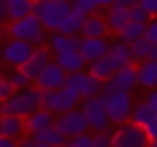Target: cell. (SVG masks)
Segmentation results:
<instances>
[{
  "mask_svg": "<svg viewBox=\"0 0 157 147\" xmlns=\"http://www.w3.org/2000/svg\"><path fill=\"white\" fill-rule=\"evenodd\" d=\"M101 98H103V103H105L110 125H118V127H120V125L130 123V115H132V108H135L132 93H128V91H113V88H103Z\"/></svg>",
  "mask_w": 157,
  "mask_h": 147,
  "instance_id": "6da1fadb",
  "label": "cell"
},
{
  "mask_svg": "<svg viewBox=\"0 0 157 147\" xmlns=\"http://www.w3.org/2000/svg\"><path fill=\"white\" fill-rule=\"evenodd\" d=\"M64 81H66V71L56 64V61H52L39 76H37V81H34V86L42 91V93H52V91H59V88H64Z\"/></svg>",
  "mask_w": 157,
  "mask_h": 147,
  "instance_id": "30bf717a",
  "label": "cell"
},
{
  "mask_svg": "<svg viewBox=\"0 0 157 147\" xmlns=\"http://www.w3.org/2000/svg\"><path fill=\"white\" fill-rule=\"evenodd\" d=\"M7 5V20L10 22H17V20H25L32 15L34 10V2L32 0H5Z\"/></svg>",
  "mask_w": 157,
  "mask_h": 147,
  "instance_id": "7402d4cb",
  "label": "cell"
},
{
  "mask_svg": "<svg viewBox=\"0 0 157 147\" xmlns=\"http://www.w3.org/2000/svg\"><path fill=\"white\" fill-rule=\"evenodd\" d=\"M10 20H7V5H5V0H0V24H7Z\"/></svg>",
  "mask_w": 157,
  "mask_h": 147,
  "instance_id": "b9f144b4",
  "label": "cell"
},
{
  "mask_svg": "<svg viewBox=\"0 0 157 147\" xmlns=\"http://www.w3.org/2000/svg\"><path fill=\"white\" fill-rule=\"evenodd\" d=\"M20 147H49V145H42V142H37L34 137H29V135H25V137L20 140Z\"/></svg>",
  "mask_w": 157,
  "mask_h": 147,
  "instance_id": "ab89813d",
  "label": "cell"
},
{
  "mask_svg": "<svg viewBox=\"0 0 157 147\" xmlns=\"http://www.w3.org/2000/svg\"><path fill=\"white\" fill-rule=\"evenodd\" d=\"M54 125H56V118H54L49 110H44V108H39V110L32 113L29 118H25V127H27V135H29V137L42 135V132L52 130Z\"/></svg>",
  "mask_w": 157,
  "mask_h": 147,
  "instance_id": "7c38bea8",
  "label": "cell"
},
{
  "mask_svg": "<svg viewBox=\"0 0 157 147\" xmlns=\"http://www.w3.org/2000/svg\"><path fill=\"white\" fill-rule=\"evenodd\" d=\"M108 20L96 12V15H88L83 20V29H81V39H108Z\"/></svg>",
  "mask_w": 157,
  "mask_h": 147,
  "instance_id": "4fadbf2b",
  "label": "cell"
},
{
  "mask_svg": "<svg viewBox=\"0 0 157 147\" xmlns=\"http://www.w3.org/2000/svg\"><path fill=\"white\" fill-rule=\"evenodd\" d=\"M7 81H10V86H12L15 91H25V88L34 86V83L29 81V76H27L22 69H12V71L7 74Z\"/></svg>",
  "mask_w": 157,
  "mask_h": 147,
  "instance_id": "f546056e",
  "label": "cell"
},
{
  "mask_svg": "<svg viewBox=\"0 0 157 147\" xmlns=\"http://www.w3.org/2000/svg\"><path fill=\"white\" fill-rule=\"evenodd\" d=\"M105 88L132 93V88H137V64H130V66L118 69V74H115L110 81H105Z\"/></svg>",
  "mask_w": 157,
  "mask_h": 147,
  "instance_id": "8fae6325",
  "label": "cell"
},
{
  "mask_svg": "<svg viewBox=\"0 0 157 147\" xmlns=\"http://www.w3.org/2000/svg\"><path fill=\"white\" fill-rule=\"evenodd\" d=\"M54 61H56L66 74H81V71L86 69V61H83V56H81V51H78V49L61 51V54H56V56H54Z\"/></svg>",
  "mask_w": 157,
  "mask_h": 147,
  "instance_id": "44dd1931",
  "label": "cell"
},
{
  "mask_svg": "<svg viewBox=\"0 0 157 147\" xmlns=\"http://www.w3.org/2000/svg\"><path fill=\"white\" fill-rule=\"evenodd\" d=\"M34 49L37 47H32L27 42H20V39H5L0 44V61L7 64V66H12V69H22L32 59Z\"/></svg>",
  "mask_w": 157,
  "mask_h": 147,
  "instance_id": "8992f818",
  "label": "cell"
},
{
  "mask_svg": "<svg viewBox=\"0 0 157 147\" xmlns=\"http://www.w3.org/2000/svg\"><path fill=\"white\" fill-rule=\"evenodd\" d=\"M145 27H147V24L130 22V24L120 32V39H123V42H128V44H132V42H137V39H142V37H145Z\"/></svg>",
  "mask_w": 157,
  "mask_h": 147,
  "instance_id": "f1b7e54d",
  "label": "cell"
},
{
  "mask_svg": "<svg viewBox=\"0 0 157 147\" xmlns=\"http://www.w3.org/2000/svg\"><path fill=\"white\" fill-rule=\"evenodd\" d=\"M108 49H110L108 39H81V44H78V51H81L86 64H93V61L103 59L108 54Z\"/></svg>",
  "mask_w": 157,
  "mask_h": 147,
  "instance_id": "9a60e30c",
  "label": "cell"
},
{
  "mask_svg": "<svg viewBox=\"0 0 157 147\" xmlns=\"http://www.w3.org/2000/svg\"><path fill=\"white\" fill-rule=\"evenodd\" d=\"M93 147H113V145H110V132L93 135Z\"/></svg>",
  "mask_w": 157,
  "mask_h": 147,
  "instance_id": "f35d334b",
  "label": "cell"
},
{
  "mask_svg": "<svg viewBox=\"0 0 157 147\" xmlns=\"http://www.w3.org/2000/svg\"><path fill=\"white\" fill-rule=\"evenodd\" d=\"M152 118H155V110L147 105V100H137V103H135V108H132L130 123H135L137 127H145V125H150V123H152Z\"/></svg>",
  "mask_w": 157,
  "mask_h": 147,
  "instance_id": "d4e9b609",
  "label": "cell"
},
{
  "mask_svg": "<svg viewBox=\"0 0 157 147\" xmlns=\"http://www.w3.org/2000/svg\"><path fill=\"white\" fill-rule=\"evenodd\" d=\"M140 7H145V12L150 15V20H157V0H140Z\"/></svg>",
  "mask_w": 157,
  "mask_h": 147,
  "instance_id": "74e56055",
  "label": "cell"
},
{
  "mask_svg": "<svg viewBox=\"0 0 157 147\" xmlns=\"http://www.w3.org/2000/svg\"><path fill=\"white\" fill-rule=\"evenodd\" d=\"M54 127H56L66 140H74V137H78V135L91 132V130H88V120H86V115L81 113V108H76V110H71V113H66V115H59Z\"/></svg>",
  "mask_w": 157,
  "mask_h": 147,
  "instance_id": "9c48e42d",
  "label": "cell"
},
{
  "mask_svg": "<svg viewBox=\"0 0 157 147\" xmlns=\"http://www.w3.org/2000/svg\"><path fill=\"white\" fill-rule=\"evenodd\" d=\"M108 54L115 59V64L123 69V66H130L132 64V54H130V44L128 42H123V39H118V42H110V49H108Z\"/></svg>",
  "mask_w": 157,
  "mask_h": 147,
  "instance_id": "cb8c5ba5",
  "label": "cell"
},
{
  "mask_svg": "<svg viewBox=\"0 0 157 147\" xmlns=\"http://www.w3.org/2000/svg\"><path fill=\"white\" fill-rule=\"evenodd\" d=\"M83 15H78L76 10H71L64 20H61V24H59V29L56 32H61V34H66V37H78L81 34V29H83Z\"/></svg>",
  "mask_w": 157,
  "mask_h": 147,
  "instance_id": "603a6c76",
  "label": "cell"
},
{
  "mask_svg": "<svg viewBox=\"0 0 157 147\" xmlns=\"http://www.w3.org/2000/svg\"><path fill=\"white\" fill-rule=\"evenodd\" d=\"M86 71H81V74H66V81H64V88L69 91V93H76V96H83V86H86ZM83 100V98H81Z\"/></svg>",
  "mask_w": 157,
  "mask_h": 147,
  "instance_id": "4316f807",
  "label": "cell"
},
{
  "mask_svg": "<svg viewBox=\"0 0 157 147\" xmlns=\"http://www.w3.org/2000/svg\"><path fill=\"white\" fill-rule=\"evenodd\" d=\"M145 39L152 42V44H157V20H150V22H147V27H145Z\"/></svg>",
  "mask_w": 157,
  "mask_h": 147,
  "instance_id": "8d00e7d4",
  "label": "cell"
},
{
  "mask_svg": "<svg viewBox=\"0 0 157 147\" xmlns=\"http://www.w3.org/2000/svg\"><path fill=\"white\" fill-rule=\"evenodd\" d=\"M69 12H71V2H66V0H37L34 2V10H32V15L49 32H56L59 24H61V20Z\"/></svg>",
  "mask_w": 157,
  "mask_h": 147,
  "instance_id": "277c9868",
  "label": "cell"
},
{
  "mask_svg": "<svg viewBox=\"0 0 157 147\" xmlns=\"http://www.w3.org/2000/svg\"><path fill=\"white\" fill-rule=\"evenodd\" d=\"M152 59H155V61H157V44H155V47H152Z\"/></svg>",
  "mask_w": 157,
  "mask_h": 147,
  "instance_id": "f6af8a7d",
  "label": "cell"
},
{
  "mask_svg": "<svg viewBox=\"0 0 157 147\" xmlns=\"http://www.w3.org/2000/svg\"><path fill=\"white\" fill-rule=\"evenodd\" d=\"M103 88H105V83L101 81V78H96V76H86V86H83V96L81 98H98L101 93H103Z\"/></svg>",
  "mask_w": 157,
  "mask_h": 147,
  "instance_id": "4dcf8cb0",
  "label": "cell"
},
{
  "mask_svg": "<svg viewBox=\"0 0 157 147\" xmlns=\"http://www.w3.org/2000/svg\"><path fill=\"white\" fill-rule=\"evenodd\" d=\"M66 2H74V0H66Z\"/></svg>",
  "mask_w": 157,
  "mask_h": 147,
  "instance_id": "7dc6e473",
  "label": "cell"
},
{
  "mask_svg": "<svg viewBox=\"0 0 157 147\" xmlns=\"http://www.w3.org/2000/svg\"><path fill=\"white\" fill-rule=\"evenodd\" d=\"M5 34H7V39H20L32 47H47V29L42 27V22L34 15L17 20V22H7Z\"/></svg>",
  "mask_w": 157,
  "mask_h": 147,
  "instance_id": "3957f363",
  "label": "cell"
},
{
  "mask_svg": "<svg viewBox=\"0 0 157 147\" xmlns=\"http://www.w3.org/2000/svg\"><path fill=\"white\" fill-rule=\"evenodd\" d=\"M42 91L37 86H29L25 91H15L5 103H2V113L5 115H17V118H29L32 113H37L42 108Z\"/></svg>",
  "mask_w": 157,
  "mask_h": 147,
  "instance_id": "7a4b0ae2",
  "label": "cell"
},
{
  "mask_svg": "<svg viewBox=\"0 0 157 147\" xmlns=\"http://www.w3.org/2000/svg\"><path fill=\"white\" fill-rule=\"evenodd\" d=\"M137 88H145L147 93L157 88V61L155 59L137 64Z\"/></svg>",
  "mask_w": 157,
  "mask_h": 147,
  "instance_id": "ac0fdd59",
  "label": "cell"
},
{
  "mask_svg": "<svg viewBox=\"0 0 157 147\" xmlns=\"http://www.w3.org/2000/svg\"><path fill=\"white\" fill-rule=\"evenodd\" d=\"M115 5V0H98V7H110Z\"/></svg>",
  "mask_w": 157,
  "mask_h": 147,
  "instance_id": "ee69618b",
  "label": "cell"
},
{
  "mask_svg": "<svg viewBox=\"0 0 157 147\" xmlns=\"http://www.w3.org/2000/svg\"><path fill=\"white\" fill-rule=\"evenodd\" d=\"M105 20H108V29L110 32H115V34H120L128 24H130V7H125V5H110L108 7V15H105Z\"/></svg>",
  "mask_w": 157,
  "mask_h": 147,
  "instance_id": "e0dca14e",
  "label": "cell"
},
{
  "mask_svg": "<svg viewBox=\"0 0 157 147\" xmlns=\"http://www.w3.org/2000/svg\"><path fill=\"white\" fill-rule=\"evenodd\" d=\"M15 93V88L10 86V81H7V76H0V103H5L10 96Z\"/></svg>",
  "mask_w": 157,
  "mask_h": 147,
  "instance_id": "e575fe53",
  "label": "cell"
},
{
  "mask_svg": "<svg viewBox=\"0 0 157 147\" xmlns=\"http://www.w3.org/2000/svg\"><path fill=\"white\" fill-rule=\"evenodd\" d=\"M152 42H147L145 37L142 39H137V42H132L130 44V54H132V64H142V61H147V59H152Z\"/></svg>",
  "mask_w": 157,
  "mask_h": 147,
  "instance_id": "484cf974",
  "label": "cell"
},
{
  "mask_svg": "<svg viewBox=\"0 0 157 147\" xmlns=\"http://www.w3.org/2000/svg\"><path fill=\"white\" fill-rule=\"evenodd\" d=\"M145 100H147V105H150V108L155 110V115H157V88H155V91H150Z\"/></svg>",
  "mask_w": 157,
  "mask_h": 147,
  "instance_id": "60d3db41",
  "label": "cell"
},
{
  "mask_svg": "<svg viewBox=\"0 0 157 147\" xmlns=\"http://www.w3.org/2000/svg\"><path fill=\"white\" fill-rule=\"evenodd\" d=\"M32 2H37V0H32Z\"/></svg>",
  "mask_w": 157,
  "mask_h": 147,
  "instance_id": "f907efd6",
  "label": "cell"
},
{
  "mask_svg": "<svg viewBox=\"0 0 157 147\" xmlns=\"http://www.w3.org/2000/svg\"><path fill=\"white\" fill-rule=\"evenodd\" d=\"M81 113L86 115L88 120V130L93 135H101V132H108L110 130V120H108V110H105V103L103 98H83L81 100Z\"/></svg>",
  "mask_w": 157,
  "mask_h": 147,
  "instance_id": "5b68a950",
  "label": "cell"
},
{
  "mask_svg": "<svg viewBox=\"0 0 157 147\" xmlns=\"http://www.w3.org/2000/svg\"><path fill=\"white\" fill-rule=\"evenodd\" d=\"M78 105H81V96L69 93L66 88H59V91H52V93L42 96V108L49 110L52 115H66V113L76 110Z\"/></svg>",
  "mask_w": 157,
  "mask_h": 147,
  "instance_id": "52a82bcc",
  "label": "cell"
},
{
  "mask_svg": "<svg viewBox=\"0 0 157 147\" xmlns=\"http://www.w3.org/2000/svg\"><path fill=\"white\" fill-rule=\"evenodd\" d=\"M37 142H42V145H49V147H64L69 140L56 130V127H52V130H47V132H42V135H37L34 137Z\"/></svg>",
  "mask_w": 157,
  "mask_h": 147,
  "instance_id": "83f0119b",
  "label": "cell"
},
{
  "mask_svg": "<svg viewBox=\"0 0 157 147\" xmlns=\"http://www.w3.org/2000/svg\"><path fill=\"white\" fill-rule=\"evenodd\" d=\"M64 147H93V132H86V135L74 137V140H69Z\"/></svg>",
  "mask_w": 157,
  "mask_h": 147,
  "instance_id": "d6a6232c",
  "label": "cell"
},
{
  "mask_svg": "<svg viewBox=\"0 0 157 147\" xmlns=\"http://www.w3.org/2000/svg\"><path fill=\"white\" fill-rule=\"evenodd\" d=\"M78 44H81L78 37H66V34H61V32H49V37H47V49H49L54 56L61 54V51L78 49Z\"/></svg>",
  "mask_w": 157,
  "mask_h": 147,
  "instance_id": "d6986e66",
  "label": "cell"
},
{
  "mask_svg": "<svg viewBox=\"0 0 157 147\" xmlns=\"http://www.w3.org/2000/svg\"><path fill=\"white\" fill-rule=\"evenodd\" d=\"M0 147H20V142H15V140H7V137H0Z\"/></svg>",
  "mask_w": 157,
  "mask_h": 147,
  "instance_id": "7bdbcfd3",
  "label": "cell"
},
{
  "mask_svg": "<svg viewBox=\"0 0 157 147\" xmlns=\"http://www.w3.org/2000/svg\"><path fill=\"white\" fill-rule=\"evenodd\" d=\"M0 34H2V27H0Z\"/></svg>",
  "mask_w": 157,
  "mask_h": 147,
  "instance_id": "c3c4849f",
  "label": "cell"
},
{
  "mask_svg": "<svg viewBox=\"0 0 157 147\" xmlns=\"http://www.w3.org/2000/svg\"><path fill=\"white\" fill-rule=\"evenodd\" d=\"M130 22L147 24V22H150V15L145 12V7H140V5H132V7H130Z\"/></svg>",
  "mask_w": 157,
  "mask_h": 147,
  "instance_id": "836d02e7",
  "label": "cell"
},
{
  "mask_svg": "<svg viewBox=\"0 0 157 147\" xmlns=\"http://www.w3.org/2000/svg\"><path fill=\"white\" fill-rule=\"evenodd\" d=\"M52 61H54V59H52V51H49L47 47H37V49H34V54H32V59L22 66V71H25V74L29 76V81L34 83V81H37V76H39V74H42Z\"/></svg>",
  "mask_w": 157,
  "mask_h": 147,
  "instance_id": "5bb4252c",
  "label": "cell"
},
{
  "mask_svg": "<svg viewBox=\"0 0 157 147\" xmlns=\"http://www.w3.org/2000/svg\"><path fill=\"white\" fill-rule=\"evenodd\" d=\"M142 130H145V135H147L150 145H157V115H155V118H152V123H150V125H145Z\"/></svg>",
  "mask_w": 157,
  "mask_h": 147,
  "instance_id": "d590c367",
  "label": "cell"
},
{
  "mask_svg": "<svg viewBox=\"0 0 157 147\" xmlns=\"http://www.w3.org/2000/svg\"><path fill=\"white\" fill-rule=\"evenodd\" d=\"M25 135H27L25 118H17V115H5V113H2V118H0V137H7V140L20 142Z\"/></svg>",
  "mask_w": 157,
  "mask_h": 147,
  "instance_id": "2e32d148",
  "label": "cell"
},
{
  "mask_svg": "<svg viewBox=\"0 0 157 147\" xmlns=\"http://www.w3.org/2000/svg\"><path fill=\"white\" fill-rule=\"evenodd\" d=\"M152 147H157V145H152Z\"/></svg>",
  "mask_w": 157,
  "mask_h": 147,
  "instance_id": "681fc988",
  "label": "cell"
},
{
  "mask_svg": "<svg viewBox=\"0 0 157 147\" xmlns=\"http://www.w3.org/2000/svg\"><path fill=\"white\" fill-rule=\"evenodd\" d=\"M110 145L113 147H152L145 130L137 127L135 123H125L110 132Z\"/></svg>",
  "mask_w": 157,
  "mask_h": 147,
  "instance_id": "ba28073f",
  "label": "cell"
},
{
  "mask_svg": "<svg viewBox=\"0 0 157 147\" xmlns=\"http://www.w3.org/2000/svg\"><path fill=\"white\" fill-rule=\"evenodd\" d=\"M71 10H76V12L83 15V17L96 15V12H98V0H74V2H71Z\"/></svg>",
  "mask_w": 157,
  "mask_h": 147,
  "instance_id": "1f68e13d",
  "label": "cell"
},
{
  "mask_svg": "<svg viewBox=\"0 0 157 147\" xmlns=\"http://www.w3.org/2000/svg\"><path fill=\"white\" fill-rule=\"evenodd\" d=\"M0 118H2V103H0Z\"/></svg>",
  "mask_w": 157,
  "mask_h": 147,
  "instance_id": "bcb514c9",
  "label": "cell"
},
{
  "mask_svg": "<svg viewBox=\"0 0 157 147\" xmlns=\"http://www.w3.org/2000/svg\"><path fill=\"white\" fill-rule=\"evenodd\" d=\"M118 64H115V59L110 56V54H105L103 59H98V61H93V64H88V74L91 76H96V78H101L103 83L105 81H110L115 74H118Z\"/></svg>",
  "mask_w": 157,
  "mask_h": 147,
  "instance_id": "ffe728a7",
  "label": "cell"
}]
</instances>
